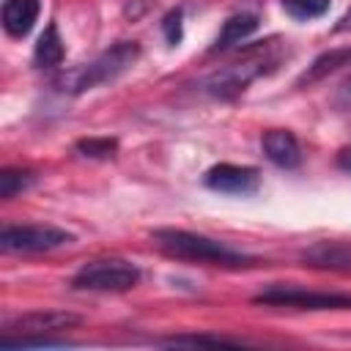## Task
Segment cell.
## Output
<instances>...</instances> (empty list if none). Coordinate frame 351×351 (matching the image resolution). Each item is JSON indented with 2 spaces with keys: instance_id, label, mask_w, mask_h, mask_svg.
<instances>
[{
  "instance_id": "7",
  "label": "cell",
  "mask_w": 351,
  "mask_h": 351,
  "mask_svg": "<svg viewBox=\"0 0 351 351\" xmlns=\"http://www.w3.org/2000/svg\"><path fill=\"white\" fill-rule=\"evenodd\" d=\"M203 184L222 195H252L261 186V173H258V167H250V165L219 162L206 170Z\"/></svg>"
},
{
  "instance_id": "16",
  "label": "cell",
  "mask_w": 351,
  "mask_h": 351,
  "mask_svg": "<svg viewBox=\"0 0 351 351\" xmlns=\"http://www.w3.org/2000/svg\"><path fill=\"white\" fill-rule=\"evenodd\" d=\"M33 184V173L30 170H11V167H5V170H0V197H14L16 192H22V189H27Z\"/></svg>"
},
{
  "instance_id": "9",
  "label": "cell",
  "mask_w": 351,
  "mask_h": 351,
  "mask_svg": "<svg viewBox=\"0 0 351 351\" xmlns=\"http://www.w3.org/2000/svg\"><path fill=\"white\" fill-rule=\"evenodd\" d=\"M304 266L329 269V271H351V244L348 241H315L299 252Z\"/></svg>"
},
{
  "instance_id": "14",
  "label": "cell",
  "mask_w": 351,
  "mask_h": 351,
  "mask_svg": "<svg viewBox=\"0 0 351 351\" xmlns=\"http://www.w3.org/2000/svg\"><path fill=\"white\" fill-rule=\"evenodd\" d=\"M33 60L41 69L60 66V60H63V38H60V33H58L55 25H47L44 33L38 36L36 49H33Z\"/></svg>"
},
{
  "instance_id": "5",
  "label": "cell",
  "mask_w": 351,
  "mask_h": 351,
  "mask_svg": "<svg viewBox=\"0 0 351 351\" xmlns=\"http://www.w3.org/2000/svg\"><path fill=\"white\" fill-rule=\"evenodd\" d=\"M71 241L74 236L55 225H5L0 233L3 252H47Z\"/></svg>"
},
{
  "instance_id": "4",
  "label": "cell",
  "mask_w": 351,
  "mask_h": 351,
  "mask_svg": "<svg viewBox=\"0 0 351 351\" xmlns=\"http://www.w3.org/2000/svg\"><path fill=\"white\" fill-rule=\"evenodd\" d=\"M252 302L271 307H293V310H351V293H324V291H304L291 285H271L261 291Z\"/></svg>"
},
{
  "instance_id": "11",
  "label": "cell",
  "mask_w": 351,
  "mask_h": 351,
  "mask_svg": "<svg viewBox=\"0 0 351 351\" xmlns=\"http://www.w3.org/2000/svg\"><path fill=\"white\" fill-rule=\"evenodd\" d=\"M343 66H351V47H335V49H326L321 52L299 77H296V88H304V85H315L321 82L324 77L340 71Z\"/></svg>"
},
{
  "instance_id": "8",
  "label": "cell",
  "mask_w": 351,
  "mask_h": 351,
  "mask_svg": "<svg viewBox=\"0 0 351 351\" xmlns=\"http://www.w3.org/2000/svg\"><path fill=\"white\" fill-rule=\"evenodd\" d=\"M82 318L77 313L69 310H33V313H22L11 321H5V332H19V335H49V332H60V329H71L77 326Z\"/></svg>"
},
{
  "instance_id": "17",
  "label": "cell",
  "mask_w": 351,
  "mask_h": 351,
  "mask_svg": "<svg viewBox=\"0 0 351 351\" xmlns=\"http://www.w3.org/2000/svg\"><path fill=\"white\" fill-rule=\"evenodd\" d=\"M77 151L82 156H90V159H107L118 151V140L112 137H85L77 143Z\"/></svg>"
},
{
  "instance_id": "3",
  "label": "cell",
  "mask_w": 351,
  "mask_h": 351,
  "mask_svg": "<svg viewBox=\"0 0 351 351\" xmlns=\"http://www.w3.org/2000/svg\"><path fill=\"white\" fill-rule=\"evenodd\" d=\"M140 282V269L123 258H101L85 263L74 277V291H129Z\"/></svg>"
},
{
  "instance_id": "10",
  "label": "cell",
  "mask_w": 351,
  "mask_h": 351,
  "mask_svg": "<svg viewBox=\"0 0 351 351\" xmlns=\"http://www.w3.org/2000/svg\"><path fill=\"white\" fill-rule=\"evenodd\" d=\"M261 148L266 154V159L282 170H293L302 162V148L299 140L288 132V129H269L261 137Z\"/></svg>"
},
{
  "instance_id": "19",
  "label": "cell",
  "mask_w": 351,
  "mask_h": 351,
  "mask_svg": "<svg viewBox=\"0 0 351 351\" xmlns=\"http://www.w3.org/2000/svg\"><path fill=\"white\" fill-rule=\"evenodd\" d=\"M181 8H173L165 19H162V33H165V38H167V44H178L181 41V36H184V27H181Z\"/></svg>"
},
{
  "instance_id": "18",
  "label": "cell",
  "mask_w": 351,
  "mask_h": 351,
  "mask_svg": "<svg viewBox=\"0 0 351 351\" xmlns=\"http://www.w3.org/2000/svg\"><path fill=\"white\" fill-rule=\"evenodd\" d=\"M165 346H241L239 340H225V337H208V335H181L165 340Z\"/></svg>"
},
{
  "instance_id": "2",
  "label": "cell",
  "mask_w": 351,
  "mask_h": 351,
  "mask_svg": "<svg viewBox=\"0 0 351 351\" xmlns=\"http://www.w3.org/2000/svg\"><path fill=\"white\" fill-rule=\"evenodd\" d=\"M137 58H140V44L137 41H118L110 49H104L96 60H90V63L63 74L58 80V85L63 90H69V93L90 90L96 85H104V82H112L115 77H121Z\"/></svg>"
},
{
  "instance_id": "20",
  "label": "cell",
  "mask_w": 351,
  "mask_h": 351,
  "mask_svg": "<svg viewBox=\"0 0 351 351\" xmlns=\"http://www.w3.org/2000/svg\"><path fill=\"white\" fill-rule=\"evenodd\" d=\"M337 167H340L343 173H351V145H343V148L337 151Z\"/></svg>"
},
{
  "instance_id": "13",
  "label": "cell",
  "mask_w": 351,
  "mask_h": 351,
  "mask_svg": "<svg viewBox=\"0 0 351 351\" xmlns=\"http://www.w3.org/2000/svg\"><path fill=\"white\" fill-rule=\"evenodd\" d=\"M255 30H258V16L255 14H236V16L225 19L219 36L211 44V52H228V49H233L236 44H241Z\"/></svg>"
},
{
  "instance_id": "21",
  "label": "cell",
  "mask_w": 351,
  "mask_h": 351,
  "mask_svg": "<svg viewBox=\"0 0 351 351\" xmlns=\"http://www.w3.org/2000/svg\"><path fill=\"white\" fill-rule=\"evenodd\" d=\"M348 25H351V14H348V16H346V19L337 25V30H343V27H348Z\"/></svg>"
},
{
  "instance_id": "12",
  "label": "cell",
  "mask_w": 351,
  "mask_h": 351,
  "mask_svg": "<svg viewBox=\"0 0 351 351\" xmlns=\"http://www.w3.org/2000/svg\"><path fill=\"white\" fill-rule=\"evenodd\" d=\"M41 3L38 0H3V27L8 36L22 38L33 30L38 19Z\"/></svg>"
},
{
  "instance_id": "1",
  "label": "cell",
  "mask_w": 351,
  "mask_h": 351,
  "mask_svg": "<svg viewBox=\"0 0 351 351\" xmlns=\"http://www.w3.org/2000/svg\"><path fill=\"white\" fill-rule=\"evenodd\" d=\"M151 241L173 255V258H181V261H200V263H214V266H230V269H239V266H252L255 261L217 239H208V236H200V233H189V230H181V228H159L151 233Z\"/></svg>"
},
{
  "instance_id": "6",
  "label": "cell",
  "mask_w": 351,
  "mask_h": 351,
  "mask_svg": "<svg viewBox=\"0 0 351 351\" xmlns=\"http://www.w3.org/2000/svg\"><path fill=\"white\" fill-rule=\"evenodd\" d=\"M263 66H266L263 58H252V60H241V63L225 66V69L214 71L206 80V93H211L214 99H236L239 93L247 90V85L258 74H263Z\"/></svg>"
},
{
  "instance_id": "15",
  "label": "cell",
  "mask_w": 351,
  "mask_h": 351,
  "mask_svg": "<svg viewBox=\"0 0 351 351\" xmlns=\"http://www.w3.org/2000/svg\"><path fill=\"white\" fill-rule=\"evenodd\" d=\"M329 5H332V0H282L285 14L293 19H302V22L324 16L329 11Z\"/></svg>"
}]
</instances>
